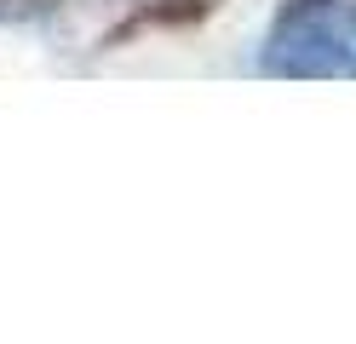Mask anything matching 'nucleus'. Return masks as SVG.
Segmentation results:
<instances>
[{"instance_id":"1","label":"nucleus","mask_w":356,"mask_h":344,"mask_svg":"<svg viewBox=\"0 0 356 344\" xmlns=\"http://www.w3.org/2000/svg\"><path fill=\"white\" fill-rule=\"evenodd\" d=\"M276 75H356V0H305L264 46Z\"/></svg>"},{"instance_id":"2","label":"nucleus","mask_w":356,"mask_h":344,"mask_svg":"<svg viewBox=\"0 0 356 344\" xmlns=\"http://www.w3.org/2000/svg\"><path fill=\"white\" fill-rule=\"evenodd\" d=\"M29 6H40V0H0V17H24Z\"/></svg>"}]
</instances>
